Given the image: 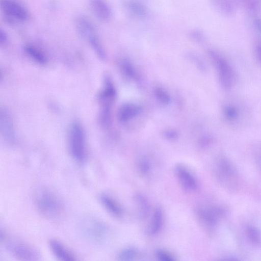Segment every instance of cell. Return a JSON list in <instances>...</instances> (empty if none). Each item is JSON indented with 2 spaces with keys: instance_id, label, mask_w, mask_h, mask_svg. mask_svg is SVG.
<instances>
[{
  "instance_id": "cell-1",
  "label": "cell",
  "mask_w": 261,
  "mask_h": 261,
  "mask_svg": "<svg viewBox=\"0 0 261 261\" xmlns=\"http://www.w3.org/2000/svg\"><path fill=\"white\" fill-rule=\"evenodd\" d=\"M35 205L41 215L50 220L59 219L63 214L64 205L57 195L46 188H41L35 196Z\"/></svg>"
},
{
  "instance_id": "cell-2",
  "label": "cell",
  "mask_w": 261,
  "mask_h": 261,
  "mask_svg": "<svg viewBox=\"0 0 261 261\" xmlns=\"http://www.w3.org/2000/svg\"><path fill=\"white\" fill-rule=\"evenodd\" d=\"M194 215L198 224L206 232H212L225 214L223 207L216 205L198 203L194 207Z\"/></svg>"
},
{
  "instance_id": "cell-3",
  "label": "cell",
  "mask_w": 261,
  "mask_h": 261,
  "mask_svg": "<svg viewBox=\"0 0 261 261\" xmlns=\"http://www.w3.org/2000/svg\"><path fill=\"white\" fill-rule=\"evenodd\" d=\"M69 152L73 160L78 163L85 162L87 155L86 140L84 129L79 122L71 125L68 133Z\"/></svg>"
},
{
  "instance_id": "cell-4",
  "label": "cell",
  "mask_w": 261,
  "mask_h": 261,
  "mask_svg": "<svg viewBox=\"0 0 261 261\" xmlns=\"http://www.w3.org/2000/svg\"><path fill=\"white\" fill-rule=\"evenodd\" d=\"M75 25L79 35L86 40L97 56L101 59L106 57V53L96 30L87 17L78 16L75 20Z\"/></svg>"
},
{
  "instance_id": "cell-5",
  "label": "cell",
  "mask_w": 261,
  "mask_h": 261,
  "mask_svg": "<svg viewBox=\"0 0 261 261\" xmlns=\"http://www.w3.org/2000/svg\"><path fill=\"white\" fill-rule=\"evenodd\" d=\"M116 92L109 76H106L103 88L99 94L100 111L99 121L103 127H108L111 123V108L115 99Z\"/></svg>"
},
{
  "instance_id": "cell-6",
  "label": "cell",
  "mask_w": 261,
  "mask_h": 261,
  "mask_svg": "<svg viewBox=\"0 0 261 261\" xmlns=\"http://www.w3.org/2000/svg\"><path fill=\"white\" fill-rule=\"evenodd\" d=\"M0 7L3 17L8 24L22 23L29 19L27 8L18 0H1Z\"/></svg>"
},
{
  "instance_id": "cell-7",
  "label": "cell",
  "mask_w": 261,
  "mask_h": 261,
  "mask_svg": "<svg viewBox=\"0 0 261 261\" xmlns=\"http://www.w3.org/2000/svg\"><path fill=\"white\" fill-rule=\"evenodd\" d=\"M6 248L13 256L21 260H37L40 258L37 250L23 241L10 239L6 241Z\"/></svg>"
},
{
  "instance_id": "cell-8",
  "label": "cell",
  "mask_w": 261,
  "mask_h": 261,
  "mask_svg": "<svg viewBox=\"0 0 261 261\" xmlns=\"http://www.w3.org/2000/svg\"><path fill=\"white\" fill-rule=\"evenodd\" d=\"M215 174L217 180L227 188L237 187L238 173L235 167L225 159H221L214 168Z\"/></svg>"
},
{
  "instance_id": "cell-9",
  "label": "cell",
  "mask_w": 261,
  "mask_h": 261,
  "mask_svg": "<svg viewBox=\"0 0 261 261\" xmlns=\"http://www.w3.org/2000/svg\"><path fill=\"white\" fill-rule=\"evenodd\" d=\"M81 229L87 239L98 243L104 241L108 233V228L105 224L92 217L83 220L81 224Z\"/></svg>"
},
{
  "instance_id": "cell-10",
  "label": "cell",
  "mask_w": 261,
  "mask_h": 261,
  "mask_svg": "<svg viewBox=\"0 0 261 261\" xmlns=\"http://www.w3.org/2000/svg\"><path fill=\"white\" fill-rule=\"evenodd\" d=\"M210 56L216 67L220 82L225 89H229L232 85L234 72L228 62L217 52L211 50Z\"/></svg>"
},
{
  "instance_id": "cell-11",
  "label": "cell",
  "mask_w": 261,
  "mask_h": 261,
  "mask_svg": "<svg viewBox=\"0 0 261 261\" xmlns=\"http://www.w3.org/2000/svg\"><path fill=\"white\" fill-rule=\"evenodd\" d=\"M174 174L180 186L185 191L192 193L195 192L198 187V180L185 165L178 163L174 167Z\"/></svg>"
},
{
  "instance_id": "cell-12",
  "label": "cell",
  "mask_w": 261,
  "mask_h": 261,
  "mask_svg": "<svg viewBox=\"0 0 261 261\" xmlns=\"http://www.w3.org/2000/svg\"><path fill=\"white\" fill-rule=\"evenodd\" d=\"M88 5L92 15L99 20L105 22L111 19L112 11L106 0H88Z\"/></svg>"
},
{
  "instance_id": "cell-13",
  "label": "cell",
  "mask_w": 261,
  "mask_h": 261,
  "mask_svg": "<svg viewBox=\"0 0 261 261\" xmlns=\"http://www.w3.org/2000/svg\"><path fill=\"white\" fill-rule=\"evenodd\" d=\"M164 224V213L160 206H156L152 212L146 228V233L150 236H155L160 233Z\"/></svg>"
},
{
  "instance_id": "cell-14",
  "label": "cell",
  "mask_w": 261,
  "mask_h": 261,
  "mask_svg": "<svg viewBox=\"0 0 261 261\" xmlns=\"http://www.w3.org/2000/svg\"><path fill=\"white\" fill-rule=\"evenodd\" d=\"M101 203L106 211L116 218H121L123 216L124 210L121 204L113 196L102 193L100 195Z\"/></svg>"
},
{
  "instance_id": "cell-15",
  "label": "cell",
  "mask_w": 261,
  "mask_h": 261,
  "mask_svg": "<svg viewBox=\"0 0 261 261\" xmlns=\"http://www.w3.org/2000/svg\"><path fill=\"white\" fill-rule=\"evenodd\" d=\"M49 246L53 254L60 260L73 261L77 259L72 251L57 240H50Z\"/></svg>"
},
{
  "instance_id": "cell-16",
  "label": "cell",
  "mask_w": 261,
  "mask_h": 261,
  "mask_svg": "<svg viewBox=\"0 0 261 261\" xmlns=\"http://www.w3.org/2000/svg\"><path fill=\"white\" fill-rule=\"evenodd\" d=\"M138 218L143 220L150 214V204L147 197L141 193H136L133 197Z\"/></svg>"
},
{
  "instance_id": "cell-17",
  "label": "cell",
  "mask_w": 261,
  "mask_h": 261,
  "mask_svg": "<svg viewBox=\"0 0 261 261\" xmlns=\"http://www.w3.org/2000/svg\"><path fill=\"white\" fill-rule=\"evenodd\" d=\"M9 114L1 110L0 117L1 132L4 139L12 144L15 141V133L13 123Z\"/></svg>"
},
{
  "instance_id": "cell-18",
  "label": "cell",
  "mask_w": 261,
  "mask_h": 261,
  "mask_svg": "<svg viewBox=\"0 0 261 261\" xmlns=\"http://www.w3.org/2000/svg\"><path fill=\"white\" fill-rule=\"evenodd\" d=\"M141 111L139 106L133 103H125L121 106L118 112L120 122L125 123L138 115Z\"/></svg>"
},
{
  "instance_id": "cell-19",
  "label": "cell",
  "mask_w": 261,
  "mask_h": 261,
  "mask_svg": "<svg viewBox=\"0 0 261 261\" xmlns=\"http://www.w3.org/2000/svg\"><path fill=\"white\" fill-rule=\"evenodd\" d=\"M212 5L217 11L226 16L232 15L237 5L236 0H211Z\"/></svg>"
},
{
  "instance_id": "cell-20",
  "label": "cell",
  "mask_w": 261,
  "mask_h": 261,
  "mask_svg": "<svg viewBox=\"0 0 261 261\" xmlns=\"http://www.w3.org/2000/svg\"><path fill=\"white\" fill-rule=\"evenodd\" d=\"M23 49L26 55L35 62L40 64H44L47 62L46 55L36 45L28 43L24 45Z\"/></svg>"
},
{
  "instance_id": "cell-21",
  "label": "cell",
  "mask_w": 261,
  "mask_h": 261,
  "mask_svg": "<svg viewBox=\"0 0 261 261\" xmlns=\"http://www.w3.org/2000/svg\"><path fill=\"white\" fill-rule=\"evenodd\" d=\"M136 168L140 175L144 177H147L151 174L153 165L151 161L148 158L142 156L137 161Z\"/></svg>"
},
{
  "instance_id": "cell-22",
  "label": "cell",
  "mask_w": 261,
  "mask_h": 261,
  "mask_svg": "<svg viewBox=\"0 0 261 261\" xmlns=\"http://www.w3.org/2000/svg\"><path fill=\"white\" fill-rule=\"evenodd\" d=\"M240 5L250 12H255L261 7V0H236Z\"/></svg>"
},
{
  "instance_id": "cell-23",
  "label": "cell",
  "mask_w": 261,
  "mask_h": 261,
  "mask_svg": "<svg viewBox=\"0 0 261 261\" xmlns=\"http://www.w3.org/2000/svg\"><path fill=\"white\" fill-rule=\"evenodd\" d=\"M138 251L133 247L125 248L118 253V258L120 260L130 261L134 260L138 256Z\"/></svg>"
},
{
  "instance_id": "cell-24",
  "label": "cell",
  "mask_w": 261,
  "mask_h": 261,
  "mask_svg": "<svg viewBox=\"0 0 261 261\" xmlns=\"http://www.w3.org/2000/svg\"><path fill=\"white\" fill-rule=\"evenodd\" d=\"M155 256L161 261H173L176 259L175 255L170 251L161 248L156 250Z\"/></svg>"
},
{
  "instance_id": "cell-25",
  "label": "cell",
  "mask_w": 261,
  "mask_h": 261,
  "mask_svg": "<svg viewBox=\"0 0 261 261\" xmlns=\"http://www.w3.org/2000/svg\"><path fill=\"white\" fill-rule=\"evenodd\" d=\"M247 236L249 240L256 244H259L261 241V236L259 231L255 227L249 226L246 229Z\"/></svg>"
},
{
  "instance_id": "cell-26",
  "label": "cell",
  "mask_w": 261,
  "mask_h": 261,
  "mask_svg": "<svg viewBox=\"0 0 261 261\" xmlns=\"http://www.w3.org/2000/svg\"><path fill=\"white\" fill-rule=\"evenodd\" d=\"M154 95L156 99L164 105L170 103V97L168 93L160 87H156L154 89Z\"/></svg>"
},
{
  "instance_id": "cell-27",
  "label": "cell",
  "mask_w": 261,
  "mask_h": 261,
  "mask_svg": "<svg viewBox=\"0 0 261 261\" xmlns=\"http://www.w3.org/2000/svg\"><path fill=\"white\" fill-rule=\"evenodd\" d=\"M121 68L124 74L131 78L135 76V69L131 63L127 60H124L121 63Z\"/></svg>"
},
{
  "instance_id": "cell-28",
  "label": "cell",
  "mask_w": 261,
  "mask_h": 261,
  "mask_svg": "<svg viewBox=\"0 0 261 261\" xmlns=\"http://www.w3.org/2000/svg\"><path fill=\"white\" fill-rule=\"evenodd\" d=\"M224 114L227 120H234L238 116V110L233 106H227L224 109Z\"/></svg>"
},
{
  "instance_id": "cell-29",
  "label": "cell",
  "mask_w": 261,
  "mask_h": 261,
  "mask_svg": "<svg viewBox=\"0 0 261 261\" xmlns=\"http://www.w3.org/2000/svg\"><path fill=\"white\" fill-rule=\"evenodd\" d=\"M8 36L7 33L2 29L0 31V44L1 45H5L8 42Z\"/></svg>"
},
{
  "instance_id": "cell-30",
  "label": "cell",
  "mask_w": 261,
  "mask_h": 261,
  "mask_svg": "<svg viewBox=\"0 0 261 261\" xmlns=\"http://www.w3.org/2000/svg\"><path fill=\"white\" fill-rule=\"evenodd\" d=\"M165 136L169 140H174L177 137V133L173 130H168L165 133Z\"/></svg>"
},
{
  "instance_id": "cell-31",
  "label": "cell",
  "mask_w": 261,
  "mask_h": 261,
  "mask_svg": "<svg viewBox=\"0 0 261 261\" xmlns=\"http://www.w3.org/2000/svg\"><path fill=\"white\" fill-rule=\"evenodd\" d=\"M255 54L257 59L261 63V43L256 46L255 48Z\"/></svg>"
},
{
  "instance_id": "cell-32",
  "label": "cell",
  "mask_w": 261,
  "mask_h": 261,
  "mask_svg": "<svg viewBox=\"0 0 261 261\" xmlns=\"http://www.w3.org/2000/svg\"><path fill=\"white\" fill-rule=\"evenodd\" d=\"M192 36L195 39L198 41L201 40L203 38L202 34L197 31L193 32L192 33Z\"/></svg>"
}]
</instances>
